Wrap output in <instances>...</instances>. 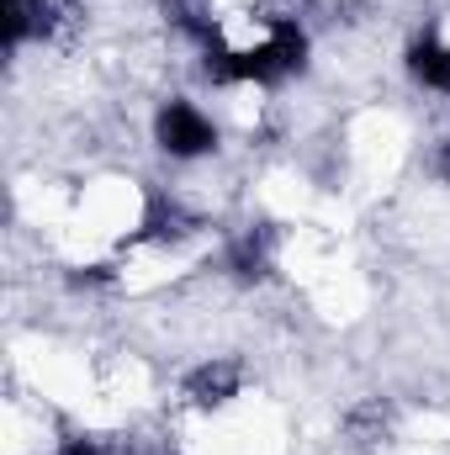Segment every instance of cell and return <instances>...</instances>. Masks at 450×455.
Instances as JSON below:
<instances>
[{"label":"cell","instance_id":"obj_4","mask_svg":"<svg viewBox=\"0 0 450 455\" xmlns=\"http://www.w3.org/2000/svg\"><path fill=\"white\" fill-rule=\"evenodd\" d=\"M403 69L414 80V91L435 96V101H450V37L446 32H419L408 48H403Z\"/></svg>","mask_w":450,"mask_h":455},{"label":"cell","instance_id":"obj_2","mask_svg":"<svg viewBox=\"0 0 450 455\" xmlns=\"http://www.w3.org/2000/svg\"><path fill=\"white\" fill-rule=\"evenodd\" d=\"M80 16V0H0L5 53H21L27 43H53Z\"/></svg>","mask_w":450,"mask_h":455},{"label":"cell","instance_id":"obj_5","mask_svg":"<svg viewBox=\"0 0 450 455\" xmlns=\"http://www.w3.org/2000/svg\"><path fill=\"white\" fill-rule=\"evenodd\" d=\"M440 175H446V186H450V143L440 148Z\"/></svg>","mask_w":450,"mask_h":455},{"label":"cell","instance_id":"obj_1","mask_svg":"<svg viewBox=\"0 0 450 455\" xmlns=\"http://www.w3.org/2000/svg\"><path fill=\"white\" fill-rule=\"evenodd\" d=\"M154 143H159V154H170L175 164H202V159L218 154L223 127H218V116L207 112L202 101H191V96H165V101L154 107Z\"/></svg>","mask_w":450,"mask_h":455},{"label":"cell","instance_id":"obj_3","mask_svg":"<svg viewBox=\"0 0 450 455\" xmlns=\"http://www.w3.org/2000/svg\"><path fill=\"white\" fill-rule=\"evenodd\" d=\"M238 397H244V365L228 360V355L202 360V365L181 381V403H186L191 413H202V419H213V413L233 408Z\"/></svg>","mask_w":450,"mask_h":455}]
</instances>
